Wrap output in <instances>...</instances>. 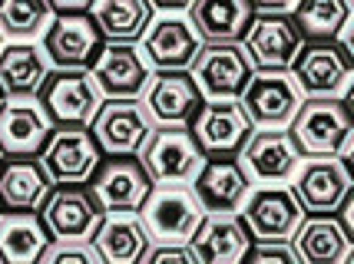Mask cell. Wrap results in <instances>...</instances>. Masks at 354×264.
Masks as SVG:
<instances>
[{"instance_id":"cell-37","label":"cell","mask_w":354,"mask_h":264,"mask_svg":"<svg viewBox=\"0 0 354 264\" xmlns=\"http://www.w3.org/2000/svg\"><path fill=\"white\" fill-rule=\"evenodd\" d=\"M93 0H50V7L57 14H73V10H90Z\"/></svg>"},{"instance_id":"cell-13","label":"cell","mask_w":354,"mask_h":264,"mask_svg":"<svg viewBox=\"0 0 354 264\" xmlns=\"http://www.w3.org/2000/svg\"><path fill=\"white\" fill-rule=\"evenodd\" d=\"M100 47L103 33L86 10L53 17L44 30V53L50 63H57V70H90Z\"/></svg>"},{"instance_id":"cell-25","label":"cell","mask_w":354,"mask_h":264,"mask_svg":"<svg viewBox=\"0 0 354 264\" xmlns=\"http://www.w3.org/2000/svg\"><path fill=\"white\" fill-rule=\"evenodd\" d=\"M298 251V258L308 264H341L351 258L354 241L344 234L335 215H311L301 218V225L288 238Z\"/></svg>"},{"instance_id":"cell-33","label":"cell","mask_w":354,"mask_h":264,"mask_svg":"<svg viewBox=\"0 0 354 264\" xmlns=\"http://www.w3.org/2000/svg\"><path fill=\"white\" fill-rule=\"evenodd\" d=\"M40 261L44 264H100V251L90 241H46V248L40 251Z\"/></svg>"},{"instance_id":"cell-28","label":"cell","mask_w":354,"mask_h":264,"mask_svg":"<svg viewBox=\"0 0 354 264\" xmlns=\"http://www.w3.org/2000/svg\"><path fill=\"white\" fill-rule=\"evenodd\" d=\"M86 14L109 43H136L153 23L149 0H93Z\"/></svg>"},{"instance_id":"cell-34","label":"cell","mask_w":354,"mask_h":264,"mask_svg":"<svg viewBox=\"0 0 354 264\" xmlns=\"http://www.w3.org/2000/svg\"><path fill=\"white\" fill-rule=\"evenodd\" d=\"M248 261H278V264H301L292 241H255L245 251Z\"/></svg>"},{"instance_id":"cell-38","label":"cell","mask_w":354,"mask_h":264,"mask_svg":"<svg viewBox=\"0 0 354 264\" xmlns=\"http://www.w3.org/2000/svg\"><path fill=\"white\" fill-rule=\"evenodd\" d=\"M153 3V10L159 7V10H185L189 7V0H149Z\"/></svg>"},{"instance_id":"cell-10","label":"cell","mask_w":354,"mask_h":264,"mask_svg":"<svg viewBox=\"0 0 354 264\" xmlns=\"http://www.w3.org/2000/svg\"><path fill=\"white\" fill-rule=\"evenodd\" d=\"M100 218L103 208L83 185H50L40 202V221L53 241H90Z\"/></svg>"},{"instance_id":"cell-7","label":"cell","mask_w":354,"mask_h":264,"mask_svg":"<svg viewBox=\"0 0 354 264\" xmlns=\"http://www.w3.org/2000/svg\"><path fill=\"white\" fill-rule=\"evenodd\" d=\"M136 159L153 182H179V185H189L205 165V156L185 125L153 129L149 139L139 145Z\"/></svg>"},{"instance_id":"cell-4","label":"cell","mask_w":354,"mask_h":264,"mask_svg":"<svg viewBox=\"0 0 354 264\" xmlns=\"http://www.w3.org/2000/svg\"><path fill=\"white\" fill-rule=\"evenodd\" d=\"M153 129V116L136 96H109L90 119L93 139L106 156H136Z\"/></svg>"},{"instance_id":"cell-11","label":"cell","mask_w":354,"mask_h":264,"mask_svg":"<svg viewBox=\"0 0 354 264\" xmlns=\"http://www.w3.org/2000/svg\"><path fill=\"white\" fill-rule=\"evenodd\" d=\"M255 125L248 123L245 109L239 106V99H205L192 112V139L202 149L205 159L235 156L245 139L252 136Z\"/></svg>"},{"instance_id":"cell-18","label":"cell","mask_w":354,"mask_h":264,"mask_svg":"<svg viewBox=\"0 0 354 264\" xmlns=\"http://www.w3.org/2000/svg\"><path fill=\"white\" fill-rule=\"evenodd\" d=\"M301 218L305 208L298 205L292 188H259L242 212V221L255 241H288Z\"/></svg>"},{"instance_id":"cell-8","label":"cell","mask_w":354,"mask_h":264,"mask_svg":"<svg viewBox=\"0 0 354 264\" xmlns=\"http://www.w3.org/2000/svg\"><path fill=\"white\" fill-rule=\"evenodd\" d=\"M298 103L301 90L288 70H255L239 96V106L245 109L248 123L255 129H285Z\"/></svg>"},{"instance_id":"cell-31","label":"cell","mask_w":354,"mask_h":264,"mask_svg":"<svg viewBox=\"0 0 354 264\" xmlns=\"http://www.w3.org/2000/svg\"><path fill=\"white\" fill-rule=\"evenodd\" d=\"M351 17V0H295V27L301 40H335Z\"/></svg>"},{"instance_id":"cell-32","label":"cell","mask_w":354,"mask_h":264,"mask_svg":"<svg viewBox=\"0 0 354 264\" xmlns=\"http://www.w3.org/2000/svg\"><path fill=\"white\" fill-rule=\"evenodd\" d=\"M53 20L50 0H0V33L10 40H37Z\"/></svg>"},{"instance_id":"cell-40","label":"cell","mask_w":354,"mask_h":264,"mask_svg":"<svg viewBox=\"0 0 354 264\" xmlns=\"http://www.w3.org/2000/svg\"><path fill=\"white\" fill-rule=\"evenodd\" d=\"M3 96H7V93H3V90H0V103H3Z\"/></svg>"},{"instance_id":"cell-22","label":"cell","mask_w":354,"mask_h":264,"mask_svg":"<svg viewBox=\"0 0 354 264\" xmlns=\"http://www.w3.org/2000/svg\"><path fill=\"white\" fill-rule=\"evenodd\" d=\"M185 10L202 43H242L255 17L248 0H189Z\"/></svg>"},{"instance_id":"cell-29","label":"cell","mask_w":354,"mask_h":264,"mask_svg":"<svg viewBox=\"0 0 354 264\" xmlns=\"http://www.w3.org/2000/svg\"><path fill=\"white\" fill-rule=\"evenodd\" d=\"M50 234L37 212H7L0 215V261L3 264H33L40 261Z\"/></svg>"},{"instance_id":"cell-39","label":"cell","mask_w":354,"mask_h":264,"mask_svg":"<svg viewBox=\"0 0 354 264\" xmlns=\"http://www.w3.org/2000/svg\"><path fill=\"white\" fill-rule=\"evenodd\" d=\"M0 50H3V33H0Z\"/></svg>"},{"instance_id":"cell-5","label":"cell","mask_w":354,"mask_h":264,"mask_svg":"<svg viewBox=\"0 0 354 264\" xmlns=\"http://www.w3.org/2000/svg\"><path fill=\"white\" fill-rule=\"evenodd\" d=\"M100 159H103V152L93 139L90 125L80 123H57L46 145L40 149V165L46 169L53 185H83V182H90Z\"/></svg>"},{"instance_id":"cell-26","label":"cell","mask_w":354,"mask_h":264,"mask_svg":"<svg viewBox=\"0 0 354 264\" xmlns=\"http://www.w3.org/2000/svg\"><path fill=\"white\" fill-rule=\"evenodd\" d=\"M50 175L37 156H17L0 169V205L10 212H37L50 192Z\"/></svg>"},{"instance_id":"cell-21","label":"cell","mask_w":354,"mask_h":264,"mask_svg":"<svg viewBox=\"0 0 354 264\" xmlns=\"http://www.w3.org/2000/svg\"><path fill=\"white\" fill-rule=\"evenodd\" d=\"M202 106V96L185 70H159L146 83V109L156 123L185 125Z\"/></svg>"},{"instance_id":"cell-19","label":"cell","mask_w":354,"mask_h":264,"mask_svg":"<svg viewBox=\"0 0 354 264\" xmlns=\"http://www.w3.org/2000/svg\"><path fill=\"white\" fill-rule=\"evenodd\" d=\"M252 234H248L242 215L235 212H205L199 228L189 238V248L205 264H235L245 258Z\"/></svg>"},{"instance_id":"cell-6","label":"cell","mask_w":354,"mask_h":264,"mask_svg":"<svg viewBox=\"0 0 354 264\" xmlns=\"http://www.w3.org/2000/svg\"><path fill=\"white\" fill-rule=\"evenodd\" d=\"M255 66L242 43H199L189 77L202 99H239Z\"/></svg>"},{"instance_id":"cell-27","label":"cell","mask_w":354,"mask_h":264,"mask_svg":"<svg viewBox=\"0 0 354 264\" xmlns=\"http://www.w3.org/2000/svg\"><path fill=\"white\" fill-rule=\"evenodd\" d=\"M199 43L202 40L189 27V20L166 17V20H159V23H153L146 30L142 50H146L149 63L159 66V70H185L192 63V57H196Z\"/></svg>"},{"instance_id":"cell-14","label":"cell","mask_w":354,"mask_h":264,"mask_svg":"<svg viewBox=\"0 0 354 264\" xmlns=\"http://www.w3.org/2000/svg\"><path fill=\"white\" fill-rule=\"evenodd\" d=\"M37 99L44 103L53 123H80L90 125L93 112L100 109V86L90 77V70H57L46 73L37 90Z\"/></svg>"},{"instance_id":"cell-30","label":"cell","mask_w":354,"mask_h":264,"mask_svg":"<svg viewBox=\"0 0 354 264\" xmlns=\"http://www.w3.org/2000/svg\"><path fill=\"white\" fill-rule=\"evenodd\" d=\"M50 73V60L33 43H10L0 50V90L7 96L37 93Z\"/></svg>"},{"instance_id":"cell-16","label":"cell","mask_w":354,"mask_h":264,"mask_svg":"<svg viewBox=\"0 0 354 264\" xmlns=\"http://www.w3.org/2000/svg\"><path fill=\"white\" fill-rule=\"evenodd\" d=\"M242 152V169L255 182H285L301 165V149L285 129H252Z\"/></svg>"},{"instance_id":"cell-3","label":"cell","mask_w":354,"mask_h":264,"mask_svg":"<svg viewBox=\"0 0 354 264\" xmlns=\"http://www.w3.org/2000/svg\"><path fill=\"white\" fill-rule=\"evenodd\" d=\"M351 112L344 96H308L295 109L288 132L305 156H335L351 132Z\"/></svg>"},{"instance_id":"cell-2","label":"cell","mask_w":354,"mask_h":264,"mask_svg":"<svg viewBox=\"0 0 354 264\" xmlns=\"http://www.w3.org/2000/svg\"><path fill=\"white\" fill-rule=\"evenodd\" d=\"M351 43L338 33L335 40H308L295 53L288 73L298 83L301 96H341L351 83Z\"/></svg>"},{"instance_id":"cell-12","label":"cell","mask_w":354,"mask_h":264,"mask_svg":"<svg viewBox=\"0 0 354 264\" xmlns=\"http://www.w3.org/2000/svg\"><path fill=\"white\" fill-rule=\"evenodd\" d=\"M149 188L153 179L136 156H109L90 175V195L103 212H139Z\"/></svg>"},{"instance_id":"cell-20","label":"cell","mask_w":354,"mask_h":264,"mask_svg":"<svg viewBox=\"0 0 354 264\" xmlns=\"http://www.w3.org/2000/svg\"><path fill=\"white\" fill-rule=\"evenodd\" d=\"M90 77L96 79L100 93L109 96H139L153 77L149 63L142 60L133 43H103L96 60L90 63Z\"/></svg>"},{"instance_id":"cell-24","label":"cell","mask_w":354,"mask_h":264,"mask_svg":"<svg viewBox=\"0 0 354 264\" xmlns=\"http://www.w3.org/2000/svg\"><path fill=\"white\" fill-rule=\"evenodd\" d=\"M192 182H196V195L205 205V212H239L248 199L245 169L229 156L205 159V165Z\"/></svg>"},{"instance_id":"cell-1","label":"cell","mask_w":354,"mask_h":264,"mask_svg":"<svg viewBox=\"0 0 354 264\" xmlns=\"http://www.w3.org/2000/svg\"><path fill=\"white\" fill-rule=\"evenodd\" d=\"M139 212H142V225L149 232V241L189 245L192 232L199 228L202 215H205V205L199 202L196 188L179 185V182H153Z\"/></svg>"},{"instance_id":"cell-17","label":"cell","mask_w":354,"mask_h":264,"mask_svg":"<svg viewBox=\"0 0 354 264\" xmlns=\"http://www.w3.org/2000/svg\"><path fill=\"white\" fill-rule=\"evenodd\" d=\"M348 188H351L348 162H341L338 156H311V162H305L301 175L295 179L292 195L305 208V215H335Z\"/></svg>"},{"instance_id":"cell-23","label":"cell","mask_w":354,"mask_h":264,"mask_svg":"<svg viewBox=\"0 0 354 264\" xmlns=\"http://www.w3.org/2000/svg\"><path fill=\"white\" fill-rule=\"evenodd\" d=\"M93 245L103 261L133 264L142 261V254L149 248V232L136 212H103L96 232H93Z\"/></svg>"},{"instance_id":"cell-36","label":"cell","mask_w":354,"mask_h":264,"mask_svg":"<svg viewBox=\"0 0 354 264\" xmlns=\"http://www.w3.org/2000/svg\"><path fill=\"white\" fill-rule=\"evenodd\" d=\"M252 3V10L255 14H281V10H288L295 0H248Z\"/></svg>"},{"instance_id":"cell-35","label":"cell","mask_w":354,"mask_h":264,"mask_svg":"<svg viewBox=\"0 0 354 264\" xmlns=\"http://www.w3.org/2000/svg\"><path fill=\"white\" fill-rule=\"evenodd\" d=\"M142 261L149 264H199V258H196V251L189 248V245H156V248H146V254H142Z\"/></svg>"},{"instance_id":"cell-15","label":"cell","mask_w":354,"mask_h":264,"mask_svg":"<svg viewBox=\"0 0 354 264\" xmlns=\"http://www.w3.org/2000/svg\"><path fill=\"white\" fill-rule=\"evenodd\" d=\"M245 53L255 70H288L298 47L305 43L295 20L281 14H255L245 30Z\"/></svg>"},{"instance_id":"cell-9","label":"cell","mask_w":354,"mask_h":264,"mask_svg":"<svg viewBox=\"0 0 354 264\" xmlns=\"http://www.w3.org/2000/svg\"><path fill=\"white\" fill-rule=\"evenodd\" d=\"M53 119L37 93L3 96L0 103V156H40L53 132Z\"/></svg>"}]
</instances>
